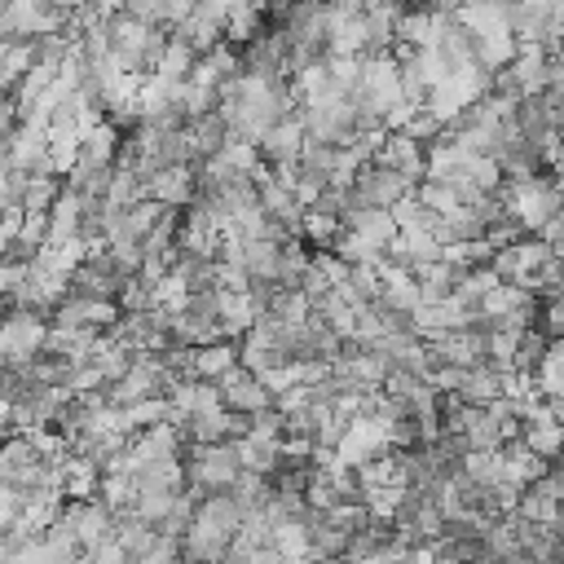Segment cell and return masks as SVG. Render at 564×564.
Listing matches in <instances>:
<instances>
[{"mask_svg": "<svg viewBox=\"0 0 564 564\" xmlns=\"http://www.w3.org/2000/svg\"><path fill=\"white\" fill-rule=\"evenodd\" d=\"M185 463V494L203 498V494H216V489H234L238 476L247 471L242 454L234 441H198V445H185L181 454Z\"/></svg>", "mask_w": 564, "mask_h": 564, "instance_id": "cell-1", "label": "cell"}, {"mask_svg": "<svg viewBox=\"0 0 564 564\" xmlns=\"http://www.w3.org/2000/svg\"><path fill=\"white\" fill-rule=\"evenodd\" d=\"M48 330L53 322L35 308H4V330H0V352H4V366H26L31 357L44 352L48 344Z\"/></svg>", "mask_w": 564, "mask_h": 564, "instance_id": "cell-2", "label": "cell"}, {"mask_svg": "<svg viewBox=\"0 0 564 564\" xmlns=\"http://www.w3.org/2000/svg\"><path fill=\"white\" fill-rule=\"evenodd\" d=\"M414 189H419L414 176H405L401 167H388V163H379V159L361 163L357 176H352V198H357V203H375V207H397V203L410 198Z\"/></svg>", "mask_w": 564, "mask_h": 564, "instance_id": "cell-3", "label": "cell"}, {"mask_svg": "<svg viewBox=\"0 0 564 564\" xmlns=\"http://www.w3.org/2000/svg\"><path fill=\"white\" fill-rule=\"evenodd\" d=\"M216 388H220V405L225 410H238V414H256V410H264V405H278V392H273V383L264 379V375H256L251 366H234V370H225L220 379H216Z\"/></svg>", "mask_w": 564, "mask_h": 564, "instance_id": "cell-4", "label": "cell"}, {"mask_svg": "<svg viewBox=\"0 0 564 564\" xmlns=\"http://www.w3.org/2000/svg\"><path fill=\"white\" fill-rule=\"evenodd\" d=\"M551 256H555V247H551L542 234H524V238H516L511 247H498L494 269H498V278H507V282H524V286H529V278H533Z\"/></svg>", "mask_w": 564, "mask_h": 564, "instance_id": "cell-5", "label": "cell"}, {"mask_svg": "<svg viewBox=\"0 0 564 564\" xmlns=\"http://www.w3.org/2000/svg\"><path fill=\"white\" fill-rule=\"evenodd\" d=\"M304 141H308V128H304L300 115L278 119V123L256 141V145H260V163H269V167H291V163L300 159Z\"/></svg>", "mask_w": 564, "mask_h": 564, "instance_id": "cell-6", "label": "cell"}, {"mask_svg": "<svg viewBox=\"0 0 564 564\" xmlns=\"http://www.w3.org/2000/svg\"><path fill=\"white\" fill-rule=\"evenodd\" d=\"M375 159L388 163V167H401V172L414 176V181L427 176V145H423L414 132H405V128H388L383 141H379V154H375Z\"/></svg>", "mask_w": 564, "mask_h": 564, "instance_id": "cell-7", "label": "cell"}, {"mask_svg": "<svg viewBox=\"0 0 564 564\" xmlns=\"http://www.w3.org/2000/svg\"><path fill=\"white\" fill-rule=\"evenodd\" d=\"M238 361H242V339H234V335L212 339V344H194V375H203V379H220Z\"/></svg>", "mask_w": 564, "mask_h": 564, "instance_id": "cell-8", "label": "cell"}, {"mask_svg": "<svg viewBox=\"0 0 564 564\" xmlns=\"http://www.w3.org/2000/svg\"><path fill=\"white\" fill-rule=\"evenodd\" d=\"M538 234H542V238L555 247V256H564V207H560V212H555V216H551V220H546Z\"/></svg>", "mask_w": 564, "mask_h": 564, "instance_id": "cell-9", "label": "cell"}, {"mask_svg": "<svg viewBox=\"0 0 564 564\" xmlns=\"http://www.w3.org/2000/svg\"><path fill=\"white\" fill-rule=\"evenodd\" d=\"M551 401V410H555V419H564V392H555V397H546Z\"/></svg>", "mask_w": 564, "mask_h": 564, "instance_id": "cell-10", "label": "cell"}, {"mask_svg": "<svg viewBox=\"0 0 564 564\" xmlns=\"http://www.w3.org/2000/svg\"><path fill=\"white\" fill-rule=\"evenodd\" d=\"M330 4H366V0H330Z\"/></svg>", "mask_w": 564, "mask_h": 564, "instance_id": "cell-11", "label": "cell"}]
</instances>
